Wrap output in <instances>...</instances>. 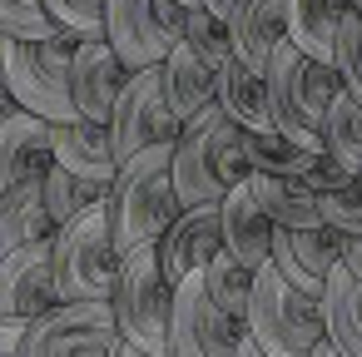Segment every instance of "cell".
<instances>
[{"instance_id": "cell-28", "label": "cell", "mask_w": 362, "mask_h": 357, "mask_svg": "<svg viewBox=\"0 0 362 357\" xmlns=\"http://www.w3.org/2000/svg\"><path fill=\"white\" fill-rule=\"evenodd\" d=\"M313 154H317V149L298 144V139L283 134V129H253V134H248V164H253V174L303 179V169H308Z\"/></svg>"}, {"instance_id": "cell-31", "label": "cell", "mask_w": 362, "mask_h": 357, "mask_svg": "<svg viewBox=\"0 0 362 357\" xmlns=\"http://www.w3.org/2000/svg\"><path fill=\"white\" fill-rule=\"evenodd\" d=\"M0 35L6 40H55V21L45 0H0Z\"/></svg>"}, {"instance_id": "cell-36", "label": "cell", "mask_w": 362, "mask_h": 357, "mask_svg": "<svg viewBox=\"0 0 362 357\" xmlns=\"http://www.w3.org/2000/svg\"><path fill=\"white\" fill-rule=\"evenodd\" d=\"M342 273L362 283V233H342Z\"/></svg>"}, {"instance_id": "cell-32", "label": "cell", "mask_w": 362, "mask_h": 357, "mask_svg": "<svg viewBox=\"0 0 362 357\" xmlns=\"http://www.w3.org/2000/svg\"><path fill=\"white\" fill-rule=\"evenodd\" d=\"M184 40L204 55V60H214L218 70L233 60V25L228 21H218L214 11H204V6H194L189 11V30H184Z\"/></svg>"}, {"instance_id": "cell-4", "label": "cell", "mask_w": 362, "mask_h": 357, "mask_svg": "<svg viewBox=\"0 0 362 357\" xmlns=\"http://www.w3.org/2000/svg\"><path fill=\"white\" fill-rule=\"evenodd\" d=\"M75 40L55 35V40H6L0 35V70H6L11 95L21 100V110L50 119V124H70L80 119L75 110Z\"/></svg>"}, {"instance_id": "cell-11", "label": "cell", "mask_w": 362, "mask_h": 357, "mask_svg": "<svg viewBox=\"0 0 362 357\" xmlns=\"http://www.w3.org/2000/svg\"><path fill=\"white\" fill-rule=\"evenodd\" d=\"M248 337V322L228 317L199 278L179 283V303H174V337H169V357H238Z\"/></svg>"}, {"instance_id": "cell-35", "label": "cell", "mask_w": 362, "mask_h": 357, "mask_svg": "<svg viewBox=\"0 0 362 357\" xmlns=\"http://www.w3.org/2000/svg\"><path fill=\"white\" fill-rule=\"evenodd\" d=\"M362 174H352V169H342L327 149H317L313 159H308V169H303V184L313 189V194H332V189H347V184H357Z\"/></svg>"}, {"instance_id": "cell-12", "label": "cell", "mask_w": 362, "mask_h": 357, "mask_svg": "<svg viewBox=\"0 0 362 357\" xmlns=\"http://www.w3.org/2000/svg\"><path fill=\"white\" fill-rule=\"evenodd\" d=\"M60 303L55 288V243H30L0 258V327H30Z\"/></svg>"}, {"instance_id": "cell-3", "label": "cell", "mask_w": 362, "mask_h": 357, "mask_svg": "<svg viewBox=\"0 0 362 357\" xmlns=\"http://www.w3.org/2000/svg\"><path fill=\"white\" fill-rule=\"evenodd\" d=\"M342 70L303 55L293 40L268 65V95H273V129L293 134L308 149H322V124L342 95Z\"/></svg>"}, {"instance_id": "cell-16", "label": "cell", "mask_w": 362, "mask_h": 357, "mask_svg": "<svg viewBox=\"0 0 362 357\" xmlns=\"http://www.w3.org/2000/svg\"><path fill=\"white\" fill-rule=\"evenodd\" d=\"M75 110L80 119H95V124H110L124 85H129V70L124 60L110 50V40H85L75 50Z\"/></svg>"}, {"instance_id": "cell-34", "label": "cell", "mask_w": 362, "mask_h": 357, "mask_svg": "<svg viewBox=\"0 0 362 357\" xmlns=\"http://www.w3.org/2000/svg\"><path fill=\"white\" fill-rule=\"evenodd\" d=\"M317 213H322V223L337 228V233H362V179L347 184V189L317 194Z\"/></svg>"}, {"instance_id": "cell-2", "label": "cell", "mask_w": 362, "mask_h": 357, "mask_svg": "<svg viewBox=\"0 0 362 357\" xmlns=\"http://www.w3.org/2000/svg\"><path fill=\"white\" fill-rule=\"evenodd\" d=\"M253 179L248 164V129H238L218 105L194 115L174 144V189L184 209L223 204L238 184Z\"/></svg>"}, {"instance_id": "cell-23", "label": "cell", "mask_w": 362, "mask_h": 357, "mask_svg": "<svg viewBox=\"0 0 362 357\" xmlns=\"http://www.w3.org/2000/svg\"><path fill=\"white\" fill-rule=\"evenodd\" d=\"M347 11H352V0H288V40L303 55L332 65L337 60V30L347 21Z\"/></svg>"}, {"instance_id": "cell-25", "label": "cell", "mask_w": 362, "mask_h": 357, "mask_svg": "<svg viewBox=\"0 0 362 357\" xmlns=\"http://www.w3.org/2000/svg\"><path fill=\"white\" fill-rule=\"evenodd\" d=\"M322 317H327V342L342 357H362V283L352 273H332L322 293Z\"/></svg>"}, {"instance_id": "cell-18", "label": "cell", "mask_w": 362, "mask_h": 357, "mask_svg": "<svg viewBox=\"0 0 362 357\" xmlns=\"http://www.w3.org/2000/svg\"><path fill=\"white\" fill-rule=\"evenodd\" d=\"M55 164H65L70 174L80 179H95L105 189H115L119 179V154H115V134L110 124H95V119H70V124H55Z\"/></svg>"}, {"instance_id": "cell-5", "label": "cell", "mask_w": 362, "mask_h": 357, "mask_svg": "<svg viewBox=\"0 0 362 357\" xmlns=\"http://www.w3.org/2000/svg\"><path fill=\"white\" fill-rule=\"evenodd\" d=\"M248 337L268 357H313L327 342L322 303L298 293L268 263V268H258V288H253V308H248Z\"/></svg>"}, {"instance_id": "cell-27", "label": "cell", "mask_w": 362, "mask_h": 357, "mask_svg": "<svg viewBox=\"0 0 362 357\" xmlns=\"http://www.w3.org/2000/svg\"><path fill=\"white\" fill-rule=\"evenodd\" d=\"M110 199V189L105 184H95V179H80V174H70L65 164H50V174H45V209H50V218L65 228V223H75L80 213H90V209H100Z\"/></svg>"}, {"instance_id": "cell-39", "label": "cell", "mask_w": 362, "mask_h": 357, "mask_svg": "<svg viewBox=\"0 0 362 357\" xmlns=\"http://www.w3.org/2000/svg\"><path fill=\"white\" fill-rule=\"evenodd\" d=\"M21 347H25L21 327H0V357H21Z\"/></svg>"}, {"instance_id": "cell-13", "label": "cell", "mask_w": 362, "mask_h": 357, "mask_svg": "<svg viewBox=\"0 0 362 357\" xmlns=\"http://www.w3.org/2000/svg\"><path fill=\"white\" fill-rule=\"evenodd\" d=\"M268 263H273L298 293H308V298L322 303L332 273L342 268V233H337V228H278Z\"/></svg>"}, {"instance_id": "cell-6", "label": "cell", "mask_w": 362, "mask_h": 357, "mask_svg": "<svg viewBox=\"0 0 362 357\" xmlns=\"http://www.w3.org/2000/svg\"><path fill=\"white\" fill-rule=\"evenodd\" d=\"M115 317L124 342L169 357V337H174V303H179V283L164 273L159 248H144L134 258H124L119 283H115Z\"/></svg>"}, {"instance_id": "cell-44", "label": "cell", "mask_w": 362, "mask_h": 357, "mask_svg": "<svg viewBox=\"0 0 362 357\" xmlns=\"http://www.w3.org/2000/svg\"><path fill=\"white\" fill-rule=\"evenodd\" d=\"M352 11H362V0H352Z\"/></svg>"}, {"instance_id": "cell-41", "label": "cell", "mask_w": 362, "mask_h": 357, "mask_svg": "<svg viewBox=\"0 0 362 357\" xmlns=\"http://www.w3.org/2000/svg\"><path fill=\"white\" fill-rule=\"evenodd\" d=\"M238 357H268V352H263V347H258L253 337H243V347H238Z\"/></svg>"}, {"instance_id": "cell-21", "label": "cell", "mask_w": 362, "mask_h": 357, "mask_svg": "<svg viewBox=\"0 0 362 357\" xmlns=\"http://www.w3.org/2000/svg\"><path fill=\"white\" fill-rule=\"evenodd\" d=\"M164 90H169V105L179 110V119L189 124L194 115L218 105V65L204 60L189 40H179V50L164 60Z\"/></svg>"}, {"instance_id": "cell-43", "label": "cell", "mask_w": 362, "mask_h": 357, "mask_svg": "<svg viewBox=\"0 0 362 357\" xmlns=\"http://www.w3.org/2000/svg\"><path fill=\"white\" fill-rule=\"evenodd\" d=\"M184 6H189V11H194V6H199V0H184Z\"/></svg>"}, {"instance_id": "cell-38", "label": "cell", "mask_w": 362, "mask_h": 357, "mask_svg": "<svg viewBox=\"0 0 362 357\" xmlns=\"http://www.w3.org/2000/svg\"><path fill=\"white\" fill-rule=\"evenodd\" d=\"M199 6H204V11H214L218 21H228V25H233V16L248 6V0H199Z\"/></svg>"}, {"instance_id": "cell-15", "label": "cell", "mask_w": 362, "mask_h": 357, "mask_svg": "<svg viewBox=\"0 0 362 357\" xmlns=\"http://www.w3.org/2000/svg\"><path fill=\"white\" fill-rule=\"evenodd\" d=\"M50 164H55V124L30 115V110H21L6 129H0V194L45 179Z\"/></svg>"}, {"instance_id": "cell-10", "label": "cell", "mask_w": 362, "mask_h": 357, "mask_svg": "<svg viewBox=\"0 0 362 357\" xmlns=\"http://www.w3.org/2000/svg\"><path fill=\"white\" fill-rule=\"evenodd\" d=\"M119 342L115 303H55L25 327L21 357H115Z\"/></svg>"}, {"instance_id": "cell-26", "label": "cell", "mask_w": 362, "mask_h": 357, "mask_svg": "<svg viewBox=\"0 0 362 357\" xmlns=\"http://www.w3.org/2000/svg\"><path fill=\"white\" fill-rule=\"evenodd\" d=\"M204 293L228 312V317H238V322H248V308H253V288H258V273L248 268V263H238L233 253H218L209 268H204Z\"/></svg>"}, {"instance_id": "cell-9", "label": "cell", "mask_w": 362, "mask_h": 357, "mask_svg": "<svg viewBox=\"0 0 362 357\" xmlns=\"http://www.w3.org/2000/svg\"><path fill=\"white\" fill-rule=\"evenodd\" d=\"M110 134H115V154L119 164L149 154V149H169L179 144L184 134V119L179 110L169 105V90H164V65L159 70H139L129 75L115 115H110Z\"/></svg>"}, {"instance_id": "cell-29", "label": "cell", "mask_w": 362, "mask_h": 357, "mask_svg": "<svg viewBox=\"0 0 362 357\" xmlns=\"http://www.w3.org/2000/svg\"><path fill=\"white\" fill-rule=\"evenodd\" d=\"M322 149H327L342 169L362 174V105H357L347 90L337 95V105H332V115H327V124H322Z\"/></svg>"}, {"instance_id": "cell-22", "label": "cell", "mask_w": 362, "mask_h": 357, "mask_svg": "<svg viewBox=\"0 0 362 357\" xmlns=\"http://www.w3.org/2000/svg\"><path fill=\"white\" fill-rule=\"evenodd\" d=\"M218 110L238 124V129H273V95H268V75L248 70L238 55L218 70Z\"/></svg>"}, {"instance_id": "cell-17", "label": "cell", "mask_w": 362, "mask_h": 357, "mask_svg": "<svg viewBox=\"0 0 362 357\" xmlns=\"http://www.w3.org/2000/svg\"><path fill=\"white\" fill-rule=\"evenodd\" d=\"M218 209H223V253H233V258L248 263L253 273L268 268V258H273V238H278V223L263 213L253 184H238Z\"/></svg>"}, {"instance_id": "cell-14", "label": "cell", "mask_w": 362, "mask_h": 357, "mask_svg": "<svg viewBox=\"0 0 362 357\" xmlns=\"http://www.w3.org/2000/svg\"><path fill=\"white\" fill-rule=\"evenodd\" d=\"M223 253V209L218 204H199V209H184L179 223L164 233L159 243V263L174 283H189V278H204V268Z\"/></svg>"}, {"instance_id": "cell-30", "label": "cell", "mask_w": 362, "mask_h": 357, "mask_svg": "<svg viewBox=\"0 0 362 357\" xmlns=\"http://www.w3.org/2000/svg\"><path fill=\"white\" fill-rule=\"evenodd\" d=\"M45 11H50L55 30L70 35L75 45H85V40H105L110 0H45Z\"/></svg>"}, {"instance_id": "cell-40", "label": "cell", "mask_w": 362, "mask_h": 357, "mask_svg": "<svg viewBox=\"0 0 362 357\" xmlns=\"http://www.w3.org/2000/svg\"><path fill=\"white\" fill-rule=\"evenodd\" d=\"M115 357H159V352H144V347H134V342H119Z\"/></svg>"}, {"instance_id": "cell-19", "label": "cell", "mask_w": 362, "mask_h": 357, "mask_svg": "<svg viewBox=\"0 0 362 357\" xmlns=\"http://www.w3.org/2000/svg\"><path fill=\"white\" fill-rule=\"evenodd\" d=\"M55 238H60V223L45 209V179L0 194V258H11L30 243H55Z\"/></svg>"}, {"instance_id": "cell-42", "label": "cell", "mask_w": 362, "mask_h": 357, "mask_svg": "<svg viewBox=\"0 0 362 357\" xmlns=\"http://www.w3.org/2000/svg\"><path fill=\"white\" fill-rule=\"evenodd\" d=\"M313 357H342V352H337V347H332V342H322V347H317V352H313Z\"/></svg>"}, {"instance_id": "cell-33", "label": "cell", "mask_w": 362, "mask_h": 357, "mask_svg": "<svg viewBox=\"0 0 362 357\" xmlns=\"http://www.w3.org/2000/svg\"><path fill=\"white\" fill-rule=\"evenodd\" d=\"M332 65L342 70L347 95L362 105V11H347V21H342V30H337V60H332Z\"/></svg>"}, {"instance_id": "cell-24", "label": "cell", "mask_w": 362, "mask_h": 357, "mask_svg": "<svg viewBox=\"0 0 362 357\" xmlns=\"http://www.w3.org/2000/svg\"><path fill=\"white\" fill-rule=\"evenodd\" d=\"M263 213L278 223V228H327L322 213H317V194L303 184V179H278V174H253L248 179Z\"/></svg>"}, {"instance_id": "cell-8", "label": "cell", "mask_w": 362, "mask_h": 357, "mask_svg": "<svg viewBox=\"0 0 362 357\" xmlns=\"http://www.w3.org/2000/svg\"><path fill=\"white\" fill-rule=\"evenodd\" d=\"M189 30V6L184 0H110V25L105 40L124 60L129 75L159 70Z\"/></svg>"}, {"instance_id": "cell-20", "label": "cell", "mask_w": 362, "mask_h": 357, "mask_svg": "<svg viewBox=\"0 0 362 357\" xmlns=\"http://www.w3.org/2000/svg\"><path fill=\"white\" fill-rule=\"evenodd\" d=\"M283 45H288V0H248L233 16V55L248 70L268 75Z\"/></svg>"}, {"instance_id": "cell-37", "label": "cell", "mask_w": 362, "mask_h": 357, "mask_svg": "<svg viewBox=\"0 0 362 357\" xmlns=\"http://www.w3.org/2000/svg\"><path fill=\"white\" fill-rule=\"evenodd\" d=\"M16 115H21V100L11 95V85H6V70H0V129H6Z\"/></svg>"}, {"instance_id": "cell-1", "label": "cell", "mask_w": 362, "mask_h": 357, "mask_svg": "<svg viewBox=\"0 0 362 357\" xmlns=\"http://www.w3.org/2000/svg\"><path fill=\"white\" fill-rule=\"evenodd\" d=\"M179 213H184V204L174 189V144L129 159L105 199V218H110V238H115L119 258L159 248L164 233L179 223Z\"/></svg>"}, {"instance_id": "cell-7", "label": "cell", "mask_w": 362, "mask_h": 357, "mask_svg": "<svg viewBox=\"0 0 362 357\" xmlns=\"http://www.w3.org/2000/svg\"><path fill=\"white\" fill-rule=\"evenodd\" d=\"M119 268H124V258H119V248L110 238L105 204L60 228V238H55V288H60V303H110L115 283H119Z\"/></svg>"}]
</instances>
